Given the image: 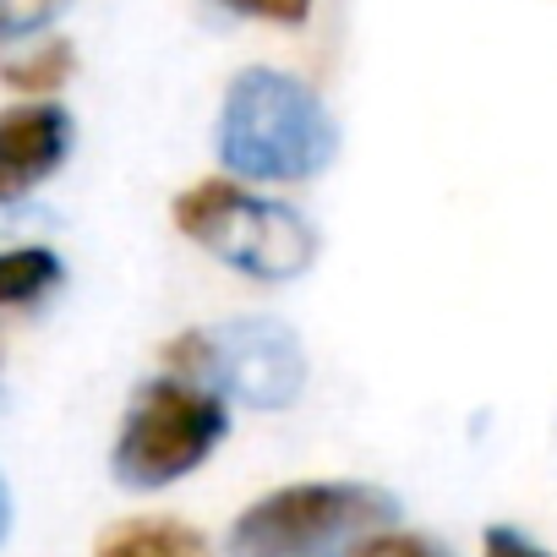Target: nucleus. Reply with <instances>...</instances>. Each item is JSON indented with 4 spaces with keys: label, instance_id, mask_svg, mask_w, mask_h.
Returning a JSON list of instances; mask_svg holds the SVG:
<instances>
[{
    "label": "nucleus",
    "instance_id": "obj_1",
    "mask_svg": "<svg viewBox=\"0 0 557 557\" xmlns=\"http://www.w3.org/2000/svg\"><path fill=\"white\" fill-rule=\"evenodd\" d=\"M213 148H219V164L251 186L312 181L334 164L339 126L301 77L273 72V66H246L224 88Z\"/></svg>",
    "mask_w": 557,
    "mask_h": 557
},
{
    "label": "nucleus",
    "instance_id": "obj_2",
    "mask_svg": "<svg viewBox=\"0 0 557 557\" xmlns=\"http://www.w3.org/2000/svg\"><path fill=\"white\" fill-rule=\"evenodd\" d=\"M399 503L372 481H296L257 497L235 524L230 557H356L372 535L394 530Z\"/></svg>",
    "mask_w": 557,
    "mask_h": 557
},
{
    "label": "nucleus",
    "instance_id": "obj_3",
    "mask_svg": "<svg viewBox=\"0 0 557 557\" xmlns=\"http://www.w3.org/2000/svg\"><path fill=\"white\" fill-rule=\"evenodd\" d=\"M175 230L257 285L301 278L318 257V235L290 202H273L235 175L186 186L175 197Z\"/></svg>",
    "mask_w": 557,
    "mask_h": 557
},
{
    "label": "nucleus",
    "instance_id": "obj_4",
    "mask_svg": "<svg viewBox=\"0 0 557 557\" xmlns=\"http://www.w3.org/2000/svg\"><path fill=\"white\" fill-rule=\"evenodd\" d=\"M230 432V405L224 394L191 383V377H148L110 448V475L126 492H159L181 475H191Z\"/></svg>",
    "mask_w": 557,
    "mask_h": 557
},
{
    "label": "nucleus",
    "instance_id": "obj_5",
    "mask_svg": "<svg viewBox=\"0 0 557 557\" xmlns=\"http://www.w3.org/2000/svg\"><path fill=\"white\" fill-rule=\"evenodd\" d=\"M164 372L191 377L251 410H285L307 388L301 339L278 318H230L164 345Z\"/></svg>",
    "mask_w": 557,
    "mask_h": 557
},
{
    "label": "nucleus",
    "instance_id": "obj_6",
    "mask_svg": "<svg viewBox=\"0 0 557 557\" xmlns=\"http://www.w3.org/2000/svg\"><path fill=\"white\" fill-rule=\"evenodd\" d=\"M72 110L55 99H23L0 110V208L34 197L72 159Z\"/></svg>",
    "mask_w": 557,
    "mask_h": 557
},
{
    "label": "nucleus",
    "instance_id": "obj_7",
    "mask_svg": "<svg viewBox=\"0 0 557 557\" xmlns=\"http://www.w3.org/2000/svg\"><path fill=\"white\" fill-rule=\"evenodd\" d=\"M94 557H213V546L181 519H121L99 535Z\"/></svg>",
    "mask_w": 557,
    "mask_h": 557
},
{
    "label": "nucleus",
    "instance_id": "obj_8",
    "mask_svg": "<svg viewBox=\"0 0 557 557\" xmlns=\"http://www.w3.org/2000/svg\"><path fill=\"white\" fill-rule=\"evenodd\" d=\"M61 278H66V268H61V257L50 246H12V251H0V312L45 301Z\"/></svg>",
    "mask_w": 557,
    "mask_h": 557
},
{
    "label": "nucleus",
    "instance_id": "obj_9",
    "mask_svg": "<svg viewBox=\"0 0 557 557\" xmlns=\"http://www.w3.org/2000/svg\"><path fill=\"white\" fill-rule=\"evenodd\" d=\"M72 66H77L72 45H34V50H17V55L0 61V83L45 99V94H55L72 77Z\"/></svg>",
    "mask_w": 557,
    "mask_h": 557
},
{
    "label": "nucleus",
    "instance_id": "obj_10",
    "mask_svg": "<svg viewBox=\"0 0 557 557\" xmlns=\"http://www.w3.org/2000/svg\"><path fill=\"white\" fill-rule=\"evenodd\" d=\"M72 0H0V45H17V39H34L45 34Z\"/></svg>",
    "mask_w": 557,
    "mask_h": 557
},
{
    "label": "nucleus",
    "instance_id": "obj_11",
    "mask_svg": "<svg viewBox=\"0 0 557 557\" xmlns=\"http://www.w3.org/2000/svg\"><path fill=\"white\" fill-rule=\"evenodd\" d=\"M219 7L251 23H273V28H301L312 17V0H219Z\"/></svg>",
    "mask_w": 557,
    "mask_h": 557
},
{
    "label": "nucleus",
    "instance_id": "obj_12",
    "mask_svg": "<svg viewBox=\"0 0 557 557\" xmlns=\"http://www.w3.org/2000/svg\"><path fill=\"white\" fill-rule=\"evenodd\" d=\"M356 557H454V552L437 546V541H426V535H410V530H383Z\"/></svg>",
    "mask_w": 557,
    "mask_h": 557
},
{
    "label": "nucleus",
    "instance_id": "obj_13",
    "mask_svg": "<svg viewBox=\"0 0 557 557\" xmlns=\"http://www.w3.org/2000/svg\"><path fill=\"white\" fill-rule=\"evenodd\" d=\"M481 557H552L546 546H535L524 530H513V524H492L486 535H481Z\"/></svg>",
    "mask_w": 557,
    "mask_h": 557
},
{
    "label": "nucleus",
    "instance_id": "obj_14",
    "mask_svg": "<svg viewBox=\"0 0 557 557\" xmlns=\"http://www.w3.org/2000/svg\"><path fill=\"white\" fill-rule=\"evenodd\" d=\"M7 535H12V486L0 475V546H7Z\"/></svg>",
    "mask_w": 557,
    "mask_h": 557
}]
</instances>
